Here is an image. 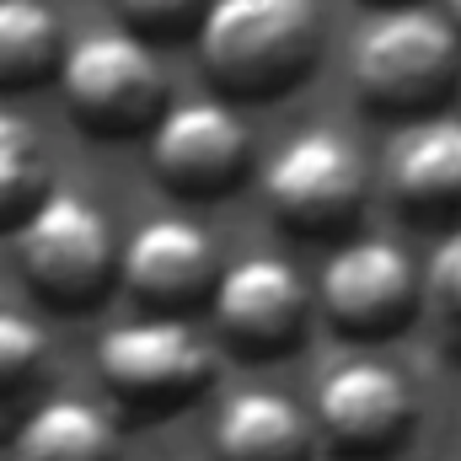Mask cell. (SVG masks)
<instances>
[{"label": "cell", "mask_w": 461, "mask_h": 461, "mask_svg": "<svg viewBox=\"0 0 461 461\" xmlns=\"http://www.w3.org/2000/svg\"><path fill=\"white\" fill-rule=\"evenodd\" d=\"M322 49L317 0H210L199 22L204 70L241 97L295 86Z\"/></svg>", "instance_id": "6da1fadb"}, {"label": "cell", "mask_w": 461, "mask_h": 461, "mask_svg": "<svg viewBox=\"0 0 461 461\" xmlns=\"http://www.w3.org/2000/svg\"><path fill=\"white\" fill-rule=\"evenodd\" d=\"M348 81L375 113L429 118L461 81V32L424 5H392L359 27L348 49Z\"/></svg>", "instance_id": "7a4b0ae2"}, {"label": "cell", "mask_w": 461, "mask_h": 461, "mask_svg": "<svg viewBox=\"0 0 461 461\" xmlns=\"http://www.w3.org/2000/svg\"><path fill=\"white\" fill-rule=\"evenodd\" d=\"M59 92L76 123L97 134H123L161 118L167 76L134 32H86L59 59Z\"/></svg>", "instance_id": "3957f363"}, {"label": "cell", "mask_w": 461, "mask_h": 461, "mask_svg": "<svg viewBox=\"0 0 461 461\" xmlns=\"http://www.w3.org/2000/svg\"><path fill=\"white\" fill-rule=\"evenodd\" d=\"M263 194L279 221H290L306 236L339 230L365 210V161L339 129H301L274 150Z\"/></svg>", "instance_id": "277c9868"}, {"label": "cell", "mask_w": 461, "mask_h": 461, "mask_svg": "<svg viewBox=\"0 0 461 461\" xmlns=\"http://www.w3.org/2000/svg\"><path fill=\"white\" fill-rule=\"evenodd\" d=\"M22 268L49 301H92L113 268V226L81 194H49L22 221Z\"/></svg>", "instance_id": "5b68a950"}, {"label": "cell", "mask_w": 461, "mask_h": 461, "mask_svg": "<svg viewBox=\"0 0 461 461\" xmlns=\"http://www.w3.org/2000/svg\"><path fill=\"white\" fill-rule=\"evenodd\" d=\"M317 301L328 312V322L348 339H381L408 328L413 306L424 301V274L413 268V258L397 241L365 236L339 247L322 263V285Z\"/></svg>", "instance_id": "8992f818"}, {"label": "cell", "mask_w": 461, "mask_h": 461, "mask_svg": "<svg viewBox=\"0 0 461 461\" xmlns=\"http://www.w3.org/2000/svg\"><path fill=\"white\" fill-rule=\"evenodd\" d=\"M97 370L118 397L140 408H177L215 375V348L177 317L118 322L97 344Z\"/></svg>", "instance_id": "52a82bcc"}, {"label": "cell", "mask_w": 461, "mask_h": 461, "mask_svg": "<svg viewBox=\"0 0 461 461\" xmlns=\"http://www.w3.org/2000/svg\"><path fill=\"white\" fill-rule=\"evenodd\" d=\"M419 419L413 386L381 359H344L317 381V429L348 456H386Z\"/></svg>", "instance_id": "ba28073f"}, {"label": "cell", "mask_w": 461, "mask_h": 461, "mask_svg": "<svg viewBox=\"0 0 461 461\" xmlns=\"http://www.w3.org/2000/svg\"><path fill=\"white\" fill-rule=\"evenodd\" d=\"M150 167L177 194H221L247 167V123L226 103H177L150 123Z\"/></svg>", "instance_id": "9c48e42d"}, {"label": "cell", "mask_w": 461, "mask_h": 461, "mask_svg": "<svg viewBox=\"0 0 461 461\" xmlns=\"http://www.w3.org/2000/svg\"><path fill=\"white\" fill-rule=\"evenodd\" d=\"M215 317L252 348H285L306 328V285L285 258L252 252L215 279Z\"/></svg>", "instance_id": "30bf717a"}, {"label": "cell", "mask_w": 461, "mask_h": 461, "mask_svg": "<svg viewBox=\"0 0 461 461\" xmlns=\"http://www.w3.org/2000/svg\"><path fill=\"white\" fill-rule=\"evenodd\" d=\"M123 279L134 295L161 301V306H183L194 295L210 290L215 279V247L210 236L183 221V215H156L129 236L123 247Z\"/></svg>", "instance_id": "8fae6325"}, {"label": "cell", "mask_w": 461, "mask_h": 461, "mask_svg": "<svg viewBox=\"0 0 461 461\" xmlns=\"http://www.w3.org/2000/svg\"><path fill=\"white\" fill-rule=\"evenodd\" d=\"M386 183L413 215L461 210V113L413 118L386 150Z\"/></svg>", "instance_id": "7c38bea8"}, {"label": "cell", "mask_w": 461, "mask_h": 461, "mask_svg": "<svg viewBox=\"0 0 461 461\" xmlns=\"http://www.w3.org/2000/svg\"><path fill=\"white\" fill-rule=\"evenodd\" d=\"M221 461H306L312 419L279 392H236L215 419Z\"/></svg>", "instance_id": "4fadbf2b"}, {"label": "cell", "mask_w": 461, "mask_h": 461, "mask_svg": "<svg viewBox=\"0 0 461 461\" xmlns=\"http://www.w3.org/2000/svg\"><path fill=\"white\" fill-rule=\"evenodd\" d=\"M16 461H118L113 419L76 397H49L16 429Z\"/></svg>", "instance_id": "5bb4252c"}, {"label": "cell", "mask_w": 461, "mask_h": 461, "mask_svg": "<svg viewBox=\"0 0 461 461\" xmlns=\"http://www.w3.org/2000/svg\"><path fill=\"white\" fill-rule=\"evenodd\" d=\"M59 59L54 11L43 0H0V86H32Z\"/></svg>", "instance_id": "9a60e30c"}, {"label": "cell", "mask_w": 461, "mask_h": 461, "mask_svg": "<svg viewBox=\"0 0 461 461\" xmlns=\"http://www.w3.org/2000/svg\"><path fill=\"white\" fill-rule=\"evenodd\" d=\"M38 177H43V156H38L32 123L0 108V221H11L16 210L38 204L32 199Z\"/></svg>", "instance_id": "2e32d148"}, {"label": "cell", "mask_w": 461, "mask_h": 461, "mask_svg": "<svg viewBox=\"0 0 461 461\" xmlns=\"http://www.w3.org/2000/svg\"><path fill=\"white\" fill-rule=\"evenodd\" d=\"M424 301L440 322V339L461 354V230H451L435 247V258L424 268Z\"/></svg>", "instance_id": "e0dca14e"}, {"label": "cell", "mask_w": 461, "mask_h": 461, "mask_svg": "<svg viewBox=\"0 0 461 461\" xmlns=\"http://www.w3.org/2000/svg\"><path fill=\"white\" fill-rule=\"evenodd\" d=\"M43 354H49L43 328H38V322H27V317H22V312H11V306H0V392L22 386V381L43 365Z\"/></svg>", "instance_id": "ac0fdd59"}, {"label": "cell", "mask_w": 461, "mask_h": 461, "mask_svg": "<svg viewBox=\"0 0 461 461\" xmlns=\"http://www.w3.org/2000/svg\"><path fill=\"white\" fill-rule=\"evenodd\" d=\"M123 5V16L134 22V27H145V32H172V27H183L194 11H204V0H118Z\"/></svg>", "instance_id": "d6986e66"}, {"label": "cell", "mask_w": 461, "mask_h": 461, "mask_svg": "<svg viewBox=\"0 0 461 461\" xmlns=\"http://www.w3.org/2000/svg\"><path fill=\"white\" fill-rule=\"evenodd\" d=\"M446 5H451V27L461 32V0H446Z\"/></svg>", "instance_id": "ffe728a7"}, {"label": "cell", "mask_w": 461, "mask_h": 461, "mask_svg": "<svg viewBox=\"0 0 461 461\" xmlns=\"http://www.w3.org/2000/svg\"><path fill=\"white\" fill-rule=\"evenodd\" d=\"M456 97H461V81H456Z\"/></svg>", "instance_id": "44dd1931"}]
</instances>
